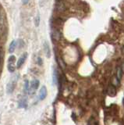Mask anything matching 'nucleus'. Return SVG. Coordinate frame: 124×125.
Returning <instances> with one entry per match:
<instances>
[{"mask_svg":"<svg viewBox=\"0 0 124 125\" xmlns=\"http://www.w3.org/2000/svg\"><path fill=\"white\" fill-rule=\"evenodd\" d=\"M16 84H17V78H14V79L11 80L9 82V84H7V88H6L7 93L8 94L13 93V92L14 91L15 87H16Z\"/></svg>","mask_w":124,"mask_h":125,"instance_id":"f257e3e1","label":"nucleus"},{"mask_svg":"<svg viewBox=\"0 0 124 125\" xmlns=\"http://www.w3.org/2000/svg\"><path fill=\"white\" fill-rule=\"evenodd\" d=\"M27 57H28V53H27V52H25V53H24V54L22 55L21 57L18 60L17 64V68H20L21 66H23V64L24 63V62L26 60Z\"/></svg>","mask_w":124,"mask_h":125,"instance_id":"f03ea898","label":"nucleus"},{"mask_svg":"<svg viewBox=\"0 0 124 125\" xmlns=\"http://www.w3.org/2000/svg\"><path fill=\"white\" fill-rule=\"evenodd\" d=\"M47 88H46L45 86H42V88H41L40 92H39V99L40 100H44L46 96H47Z\"/></svg>","mask_w":124,"mask_h":125,"instance_id":"7ed1b4c3","label":"nucleus"},{"mask_svg":"<svg viewBox=\"0 0 124 125\" xmlns=\"http://www.w3.org/2000/svg\"><path fill=\"white\" fill-rule=\"evenodd\" d=\"M52 38L54 41H59L61 38V34L59 31L53 29L52 31Z\"/></svg>","mask_w":124,"mask_h":125,"instance_id":"20e7f679","label":"nucleus"},{"mask_svg":"<svg viewBox=\"0 0 124 125\" xmlns=\"http://www.w3.org/2000/svg\"><path fill=\"white\" fill-rule=\"evenodd\" d=\"M65 10H66V6H65V4L63 3V2L62 1V0L58 1L56 3V10L58 12L62 13V12L65 11Z\"/></svg>","mask_w":124,"mask_h":125,"instance_id":"39448f33","label":"nucleus"},{"mask_svg":"<svg viewBox=\"0 0 124 125\" xmlns=\"http://www.w3.org/2000/svg\"><path fill=\"white\" fill-rule=\"evenodd\" d=\"M44 51L46 57L50 58V56H51V49H50V47L47 42H45L44 43Z\"/></svg>","mask_w":124,"mask_h":125,"instance_id":"423d86ee","label":"nucleus"},{"mask_svg":"<svg viewBox=\"0 0 124 125\" xmlns=\"http://www.w3.org/2000/svg\"><path fill=\"white\" fill-rule=\"evenodd\" d=\"M39 84L40 83H39V81H38V80H37V79L33 80L31 81V83H30V88L29 89H30L31 91L34 92L35 90L38 89V86H39Z\"/></svg>","mask_w":124,"mask_h":125,"instance_id":"0eeeda50","label":"nucleus"},{"mask_svg":"<svg viewBox=\"0 0 124 125\" xmlns=\"http://www.w3.org/2000/svg\"><path fill=\"white\" fill-rule=\"evenodd\" d=\"M107 93L109 96L113 97L116 95V89L113 85H109L107 89Z\"/></svg>","mask_w":124,"mask_h":125,"instance_id":"6e6552de","label":"nucleus"},{"mask_svg":"<svg viewBox=\"0 0 124 125\" xmlns=\"http://www.w3.org/2000/svg\"><path fill=\"white\" fill-rule=\"evenodd\" d=\"M4 27V15L2 13V10L0 9V33L2 31Z\"/></svg>","mask_w":124,"mask_h":125,"instance_id":"1a4fd4ad","label":"nucleus"},{"mask_svg":"<svg viewBox=\"0 0 124 125\" xmlns=\"http://www.w3.org/2000/svg\"><path fill=\"white\" fill-rule=\"evenodd\" d=\"M123 70L121 67H118L117 68V71H116V77H117L118 81H120L122 78V76H123Z\"/></svg>","mask_w":124,"mask_h":125,"instance_id":"9d476101","label":"nucleus"},{"mask_svg":"<svg viewBox=\"0 0 124 125\" xmlns=\"http://www.w3.org/2000/svg\"><path fill=\"white\" fill-rule=\"evenodd\" d=\"M15 68H16V66H15L14 63H13V62H8L7 69H8V70L10 73H13L15 71Z\"/></svg>","mask_w":124,"mask_h":125,"instance_id":"9b49d317","label":"nucleus"},{"mask_svg":"<svg viewBox=\"0 0 124 125\" xmlns=\"http://www.w3.org/2000/svg\"><path fill=\"white\" fill-rule=\"evenodd\" d=\"M16 41H13L12 42L10 43V47H9V52L10 53H12L14 52V50H15V48H16Z\"/></svg>","mask_w":124,"mask_h":125,"instance_id":"f8f14e48","label":"nucleus"},{"mask_svg":"<svg viewBox=\"0 0 124 125\" xmlns=\"http://www.w3.org/2000/svg\"><path fill=\"white\" fill-rule=\"evenodd\" d=\"M58 81H59V80H58V73L56 72V70H55L53 72V84H56L58 83Z\"/></svg>","mask_w":124,"mask_h":125,"instance_id":"ddd939ff","label":"nucleus"},{"mask_svg":"<svg viewBox=\"0 0 124 125\" xmlns=\"http://www.w3.org/2000/svg\"><path fill=\"white\" fill-rule=\"evenodd\" d=\"M28 91H29V82L28 81H26L24 84V92L27 93Z\"/></svg>","mask_w":124,"mask_h":125,"instance_id":"4468645a","label":"nucleus"},{"mask_svg":"<svg viewBox=\"0 0 124 125\" xmlns=\"http://www.w3.org/2000/svg\"><path fill=\"white\" fill-rule=\"evenodd\" d=\"M19 106L20 107H26L27 106V101L26 100H20V103H19Z\"/></svg>","mask_w":124,"mask_h":125,"instance_id":"2eb2a0df","label":"nucleus"},{"mask_svg":"<svg viewBox=\"0 0 124 125\" xmlns=\"http://www.w3.org/2000/svg\"><path fill=\"white\" fill-rule=\"evenodd\" d=\"M58 62H59V64L61 66L62 69H65L66 68V64L64 63V62L61 59H59V60H58Z\"/></svg>","mask_w":124,"mask_h":125,"instance_id":"dca6fc26","label":"nucleus"},{"mask_svg":"<svg viewBox=\"0 0 124 125\" xmlns=\"http://www.w3.org/2000/svg\"><path fill=\"white\" fill-rule=\"evenodd\" d=\"M15 62H16V56H10V58L8 59V62H13V63H15Z\"/></svg>","mask_w":124,"mask_h":125,"instance_id":"f3484780","label":"nucleus"},{"mask_svg":"<svg viewBox=\"0 0 124 125\" xmlns=\"http://www.w3.org/2000/svg\"><path fill=\"white\" fill-rule=\"evenodd\" d=\"M39 23H40V16L38 15L36 17V18H35V25H36V27L39 26Z\"/></svg>","mask_w":124,"mask_h":125,"instance_id":"a211bd4d","label":"nucleus"},{"mask_svg":"<svg viewBox=\"0 0 124 125\" xmlns=\"http://www.w3.org/2000/svg\"><path fill=\"white\" fill-rule=\"evenodd\" d=\"M37 60H38V64H39L40 66L42 65V63H43V62H42V60L41 59V57H38Z\"/></svg>","mask_w":124,"mask_h":125,"instance_id":"6ab92c4d","label":"nucleus"},{"mask_svg":"<svg viewBox=\"0 0 124 125\" xmlns=\"http://www.w3.org/2000/svg\"><path fill=\"white\" fill-rule=\"evenodd\" d=\"M28 1H29V0H23V3H24V4H27V3L28 2Z\"/></svg>","mask_w":124,"mask_h":125,"instance_id":"aec40b11","label":"nucleus"},{"mask_svg":"<svg viewBox=\"0 0 124 125\" xmlns=\"http://www.w3.org/2000/svg\"><path fill=\"white\" fill-rule=\"evenodd\" d=\"M121 68H122V70H123V72H124V62L123 63V65H122V66H121Z\"/></svg>","mask_w":124,"mask_h":125,"instance_id":"412c9836","label":"nucleus"},{"mask_svg":"<svg viewBox=\"0 0 124 125\" xmlns=\"http://www.w3.org/2000/svg\"><path fill=\"white\" fill-rule=\"evenodd\" d=\"M123 52L124 53V47H123Z\"/></svg>","mask_w":124,"mask_h":125,"instance_id":"4be33fe9","label":"nucleus"}]
</instances>
